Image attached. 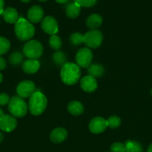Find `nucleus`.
<instances>
[{
	"label": "nucleus",
	"instance_id": "1",
	"mask_svg": "<svg viewBox=\"0 0 152 152\" xmlns=\"http://www.w3.org/2000/svg\"><path fill=\"white\" fill-rule=\"evenodd\" d=\"M80 67L72 62H66L61 70V77L63 83L68 86L77 83L80 77Z\"/></svg>",
	"mask_w": 152,
	"mask_h": 152
},
{
	"label": "nucleus",
	"instance_id": "2",
	"mask_svg": "<svg viewBox=\"0 0 152 152\" xmlns=\"http://www.w3.org/2000/svg\"><path fill=\"white\" fill-rule=\"evenodd\" d=\"M14 31L16 37L20 41H28L34 37L35 28L31 22L25 18L20 17L15 23Z\"/></svg>",
	"mask_w": 152,
	"mask_h": 152
},
{
	"label": "nucleus",
	"instance_id": "3",
	"mask_svg": "<svg viewBox=\"0 0 152 152\" xmlns=\"http://www.w3.org/2000/svg\"><path fill=\"white\" fill-rule=\"evenodd\" d=\"M48 100L46 96L40 91H35L30 97L28 109L31 114L39 116L43 114L47 107Z\"/></svg>",
	"mask_w": 152,
	"mask_h": 152
},
{
	"label": "nucleus",
	"instance_id": "4",
	"mask_svg": "<svg viewBox=\"0 0 152 152\" xmlns=\"http://www.w3.org/2000/svg\"><path fill=\"white\" fill-rule=\"evenodd\" d=\"M28 106L25 101L19 96L10 98L8 103V111L12 116L16 117H22L26 115Z\"/></svg>",
	"mask_w": 152,
	"mask_h": 152
},
{
	"label": "nucleus",
	"instance_id": "5",
	"mask_svg": "<svg viewBox=\"0 0 152 152\" xmlns=\"http://www.w3.org/2000/svg\"><path fill=\"white\" fill-rule=\"evenodd\" d=\"M43 45L37 40H30L23 48L24 54L28 59H38L43 54Z\"/></svg>",
	"mask_w": 152,
	"mask_h": 152
},
{
	"label": "nucleus",
	"instance_id": "6",
	"mask_svg": "<svg viewBox=\"0 0 152 152\" xmlns=\"http://www.w3.org/2000/svg\"><path fill=\"white\" fill-rule=\"evenodd\" d=\"M102 41V33L98 30H91L83 35V43L89 48H97Z\"/></svg>",
	"mask_w": 152,
	"mask_h": 152
},
{
	"label": "nucleus",
	"instance_id": "7",
	"mask_svg": "<svg viewBox=\"0 0 152 152\" xmlns=\"http://www.w3.org/2000/svg\"><path fill=\"white\" fill-rule=\"evenodd\" d=\"M92 51L89 48H82L77 51L75 56L76 63L81 68H88L92 62Z\"/></svg>",
	"mask_w": 152,
	"mask_h": 152
},
{
	"label": "nucleus",
	"instance_id": "8",
	"mask_svg": "<svg viewBox=\"0 0 152 152\" xmlns=\"http://www.w3.org/2000/svg\"><path fill=\"white\" fill-rule=\"evenodd\" d=\"M36 91V86L32 81L25 80L19 83L16 87L18 96L23 98L31 97Z\"/></svg>",
	"mask_w": 152,
	"mask_h": 152
},
{
	"label": "nucleus",
	"instance_id": "9",
	"mask_svg": "<svg viewBox=\"0 0 152 152\" xmlns=\"http://www.w3.org/2000/svg\"><path fill=\"white\" fill-rule=\"evenodd\" d=\"M41 28L45 33L51 36L57 34L59 31L56 19L50 16L43 18L41 22Z\"/></svg>",
	"mask_w": 152,
	"mask_h": 152
},
{
	"label": "nucleus",
	"instance_id": "10",
	"mask_svg": "<svg viewBox=\"0 0 152 152\" xmlns=\"http://www.w3.org/2000/svg\"><path fill=\"white\" fill-rule=\"evenodd\" d=\"M17 126V121L15 117L9 114H4L0 117V129L4 132H11Z\"/></svg>",
	"mask_w": 152,
	"mask_h": 152
},
{
	"label": "nucleus",
	"instance_id": "11",
	"mask_svg": "<svg viewBox=\"0 0 152 152\" xmlns=\"http://www.w3.org/2000/svg\"><path fill=\"white\" fill-rule=\"evenodd\" d=\"M107 128V120L101 117H94L93 119H92L89 124V131L95 134L104 132Z\"/></svg>",
	"mask_w": 152,
	"mask_h": 152
},
{
	"label": "nucleus",
	"instance_id": "12",
	"mask_svg": "<svg viewBox=\"0 0 152 152\" xmlns=\"http://www.w3.org/2000/svg\"><path fill=\"white\" fill-rule=\"evenodd\" d=\"M80 88L82 90L87 93H92L98 88V83L95 77L92 76L83 77L80 80Z\"/></svg>",
	"mask_w": 152,
	"mask_h": 152
},
{
	"label": "nucleus",
	"instance_id": "13",
	"mask_svg": "<svg viewBox=\"0 0 152 152\" xmlns=\"http://www.w3.org/2000/svg\"><path fill=\"white\" fill-rule=\"evenodd\" d=\"M44 11L40 6L34 5L32 6L29 10H28V21L31 23H38L40 21L43 20Z\"/></svg>",
	"mask_w": 152,
	"mask_h": 152
},
{
	"label": "nucleus",
	"instance_id": "14",
	"mask_svg": "<svg viewBox=\"0 0 152 152\" xmlns=\"http://www.w3.org/2000/svg\"><path fill=\"white\" fill-rule=\"evenodd\" d=\"M68 133L63 128H56L50 134V140L54 143H61L66 140Z\"/></svg>",
	"mask_w": 152,
	"mask_h": 152
},
{
	"label": "nucleus",
	"instance_id": "15",
	"mask_svg": "<svg viewBox=\"0 0 152 152\" xmlns=\"http://www.w3.org/2000/svg\"><path fill=\"white\" fill-rule=\"evenodd\" d=\"M40 66V62L37 59H28L22 64V69L26 74H33L38 71Z\"/></svg>",
	"mask_w": 152,
	"mask_h": 152
},
{
	"label": "nucleus",
	"instance_id": "16",
	"mask_svg": "<svg viewBox=\"0 0 152 152\" xmlns=\"http://www.w3.org/2000/svg\"><path fill=\"white\" fill-rule=\"evenodd\" d=\"M4 21L9 24H15L19 19V14L17 10L13 7H7L2 13Z\"/></svg>",
	"mask_w": 152,
	"mask_h": 152
},
{
	"label": "nucleus",
	"instance_id": "17",
	"mask_svg": "<svg viewBox=\"0 0 152 152\" xmlns=\"http://www.w3.org/2000/svg\"><path fill=\"white\" fill-rule=\"evenodd\" d=\"M103 22L102 17L97 13L90 15L86 19V26L92 30H96L101 25Z\"/></svg>",
	"mask_w": 152,
	"mask_h": 152
},
{
	"label": "nucleus",
	"instance_id": "18",
	"mask_svg": "<svg viewBox=\"0 0 152 152\" xmlns=\"http://www.w3.org/2000/svg\"><path fill=\"white\" fill-rule=\"evenodd\" d=\"M68 111L71 114L74 116L80 115L83 113V105H82L81 102L78 101H72L69 103L68 107H67Z\"/></svg>",
	"mask_w": 152,
	"mask_h": 152
},
{
	"label": "nucleus",
	"instance_id": "19",
	"mask_svg": "<svg viewBox=\"0 0 152 152\" xmlns=\"http://www.w3.org/2000/svg\"><path fill=\"white\" fill-rule=\"evenodd\" d=\"M80 7H81L75 1L73 3H71L67 6L66 9V16L70 19H75L80 15Z\"/></svg>",
	"mask_w": 152,
	"mask_h": 152
},
{
	"label": "nucleus",
	"instance_id": "20",
	"mask_svg": "<svg viewBox=\"0 0 152 152\" xmlns=\"http://www.w3.org/2000/svg\"><path fill=\"white\" fill-rule=\"evenodd\" d=\"M88 73L89 76L93 77H101L104 75V67L100 64H93L88 67Z\"/></svg>",
	"mask_w": 152,
	"mask_h": 152
},
{
	"label": "nucleus",
	"instance_id": "21",
	"mask_svg": "<svg viewBox=\"0 0 152 152\" xmlns=\"http://www.w3.org/2000/svg\"><path fill=\"white\" fill-rule=\"evenodd\" d=\"M125 152H142V145L139 142L133 140H128L125 142Z\"/></svg>",
	"mask_w": 152,
	"mask_h": 152
},
{
	"label": "nucleus",
	"instance_id": "22",
	"mask_svg": "<svg viewBox=\"0 0 152 152\" xmlns=\"http://www.w3.org/2000/svg\"><path fill=\"white\" fill-rule=\"evenodd\" d=\"M49 45L55 50H58L62 46V40L57 34L51 36L49 39Z\"/></svg>",
	"mask_w": 152,
	"mask_h": 152
},
{
	"label": "nucleus",
	"instance_id": "23",
	"mask_svg": "<svg viewBox=\"0 0 152 152\" xmlns=\"http://www.w3.org/2000/svg\"><path fill=\"white\" fill-rule=\"evenodd\" d=\"M10 48V42L7 39L0 37V56L4 54L9 50Z\"/></svg>",
	"mask_w": 152,
	"mask_h": 152
},
{
	"label": "nucleus",
	"instance_id": "24",
	"mask_svg": "<svg viewBox=\"0 0 152 152\" xmlns=\"http://www.w3.org/2000/svg\"><path fill=\"white\" fill-rule=\"evenodd\" d=\"M107 124L110 129H117L121 125V119L117 116H111L107 120Z\"/></svg>",
	"mask_w": 152,
	"mask_h": 152
},
{
	"label": "nucleus",
	"instance_id": "25",
	"mask_svg": "<svg viewBox=\"0 0 152 152\" xmlns=\"http://www.w3.org/2000/svg\"><path fill=\"white\" fill-rule=\"evenodd\" d=\"M53 60L55 63L58 65H63L66 63V56L64 54L63 52L58 51L55 53L53 55Z\"/></svg>",
	"mask_w": 152,
	"mask_h": 152
},
{
	"label": "nucleus",
	"instance_id": "26",
	"mask_svg": "<svg viewBox=\"0 0 152 152\" xmlns=\"http://www.w3.org/2000/svg\"><path fill=\"white\" fill-rule=\"evenodd\" d=\"M22 60H23V56H22V53H19V52L13 53L10 56V59H9L10 63L13 65H19V64L22 63Z\"/></svg>",
	"mask_w": 152,
	"mask_h": 152
},
{
	"label": "nucleus",
	"instance_id": "27",
	"mask_svg": "<svg viewBox=\"0 0 152 152\" xmlns=\"http://www.w3.org/2000/svg\"><path fill=\"white\" fill-rule=\"evenodd\" d=\"M70 42L74 45H79L83 42V35L80 33H74L70 37Z\"/></svg>",
	"mask_w": 152,
	"mask_h": 152
},
{
	"label": "nucleus",
	"instance_id": "28",
	"mask_svg": "<svg viewBox=\"0 0 152 152\" xmlns=\"http://www.w3.org/2000/svg\"><path fill=\"white\" fill-rule=\"evenodd\" d=\"M75 2L77 3L80 7H90L96 4L97 0H75Z\"/></svg>",
	"mask_w": 152,
	"mask_h": 152
},
{
	"label": "nucleus",
	"instance_id": "29",
	"mask_svg": "<svg viewBox=\"0 0 152 152\" xmlns=\"http://www.w3.org/2000/svg\"><path fill=\"white\" fill-rule=\"evenodd\" d=\"M111 152H125V143L122 142H114L110 146Z\"/></svg>",
	"mask_w": 152,
	"mask_h": 152
},
{
	"label": "nucleus",
	"instance_id": "30",
	"mask_svg": "<svg viewBox=\"0 0 152 152\" xmlns=\"http://www.w3.org/2000/svg\"><path fill=\"white\" fill-rule=\"evenodd\" d=\"M10 100V98L7 94L1 93L0 94V106H4V105H8L9 102Z\"/></svg>",
	"mask_w": 152,
	"mask_h": 152
},
{
	"label": "nucleus",
	"instance_id": "31",
	"mask_svg": "<svg viewBox=\"0 0 152 152\" xmlns=\"http://www.w3.org/2000/svg\"><path fill=\"white\" fill-rule=\"evenodd\" d=\"M7 66V64H6V61L4 60V58H2L1 56H0V71L1 70H4V68Z\"/></svg>",
	"mask_w": 152,
	"mask_h": 152
},
{
	"label": "nucleus",
	"instance_id": "32",
	"mask_svg": "<svg viewBox=\"0 0 152 152\" xmlns=\"http://www.w3.org/2000/svg\"><path fill=\"white\" fill-rule=\"evenodd\" d=\"M4 0H0V15L2 14L3 11H4Z\"/></svg>",
	"mask_w": 152,
	"mask_h": 152
},
{
	"label": "nucleus",
	"instance_id": "33",
	"mask_svg": "<svg viewBox=\"0 0 152 152\" xmlns=\"http://www.w3.org/2000/svg\"><path fill=\"white\" fill-rule=\"evenodd\" d=\"M57 2L61 3V4H63V3H66L69 1V0H55Z\"/></svg>",
	"mask_w": 152,
	"mask_h": 152
},
{
	"label": "nucleus",
	"instance_id": "34",
	"mask_svg": "<svg viewBox=\"0 0 152 152\" xmlns=\"http://www.w3.org/2000/svg\"><path fill=\"white\" fill-rule=\"evenodd\" d=\"M3 140H4V135H3V134L1 132H0V143L2 142Z\"/></svg>",
	"mask_w": 152,
	"mask_h": 152
},
{
	"label": "nucleus",
	"instance_id": "35",
	"mask_svg": "<svg viewBox=\"0 0 152 152\" xmlns=\"http://www.w3.org/2000/svg\"><path fill=\"white\" fill-rule=\"evenodd\" d=\"M148 152H152V143L149 145L148 148Z\"/></svg>",
	"mask_w": 152,
	"mask_h": 152
},
{
	"label": "nucleus",
	"instance_id": "36",
	"mask_svg": "<svg viewBox=\"0 0 152 152\" xmlns=\"http://www.w3.org/2000/svg\"><path fill=\"white\" fill-rule=\"evenodd\" d=\"M4 111H3V110L0 108V117H1L2 115H4Z\"/></svg>",
	"mask_w": 152,
	"mask_h": 152
},
{
	"label": "nucleus",
	"instance_id": "37",
	"mask_svg": "<svg viewBox=\"0 0 152 152\" xmlns=\"http://www.w3.org/2000/svg\"><path fill=\"white\" fill-rule=\"evenodd\" d=\"M2 80H3V76H2V74H1V73H0V83H1V82H2Z\"/></svg>",
	"mask_w": 152,
	"mask_h": 152
},
{
	"label": "nucleus",
	"instance_id": "38",
	"mask_svg": "<svg viewBox=\"0 0 152 152\" xmlns=\"http://www.w3.org/2000/svg\"><path fill=\"white\" fill-rule=\"evenodd\" d=\"M20 1H22V2H24V3H28V2H29L31 0H20Z\"/></svg>",
	"mask_w": 152,
	"mask_h": 152
},
{
	"label": "nucleus",
	"instance_id": "39",
	"mask_svg": "<svg viewBox=\"0 0 152 152\" xmlns=\"http://www.w3.org/2000/svg\"><path fill=\"white\" fill-rule=\"evenodd\" d=\"M38 1H47V0H38Z\"/></svg>",
	"mask_w": 152,
	"mask_h": 152
},
{
	"label": "nucleus",
	"instance_id": "40",
	"mask_svg": "<svg viewBox=\"0 0 152 152\" xmlns=\"http://www.w3.org/2000/svg\"><path fill=\"white\" fill-rule=\"evenodd\" d=\"M151 96H152V89H151Z\"/></svg>",
	"mask_w": 152,
	"mask_h": 152
}]
</instances>
